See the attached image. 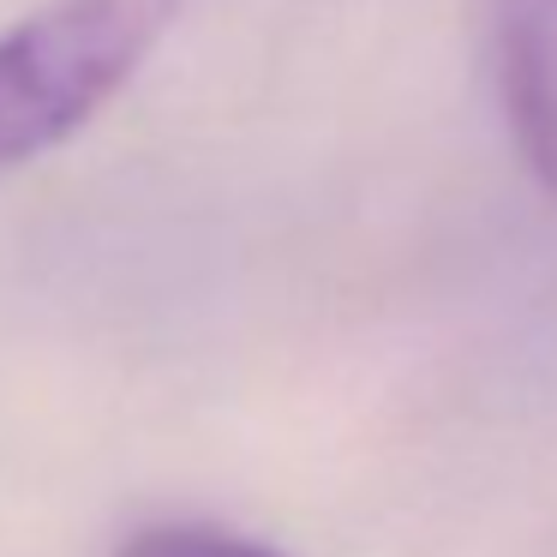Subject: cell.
<instances>
[{
	"label": "cell",
	"mask_w": 557,
	"mask_h": 557,
	"mask_svg": "<svg viewBox=\"0 0 557 557\" xmlns=\"http://www.w3.org/2000/svg\"><path fill=\"white\" fill-rule=\"evenodd\" d=\"M186 0H42L0 30V181L78 138L157 49Z\"/></svg>",
	"instance_id": "obj_1"
},
{
	"label": "cell",
	"mask_w": 557,
	"mask_h": 557,
	"mask_svg": "<svg viewBox=\"0 0 557 557\" xmlns=\"http://www.w3.org/2000/svg\"><path fill=\"white\" fill-rule=\"evenodd\" d=\"M492 61L509 138L557 205V0H492Z\"/></svg>",
	"instance_id": "obj_2"
},
{
	"label": "cell",
	"mask_w": 557,
	"mask_h": 557,
	"mask_svg": "<svg viewBox=\"0 0 557 557\" xmlns=\"http://www.w3.org/2000/svg\"><path fill=\"white\" fill-rule=\"evenodd\" d=\"M121 557H282L258 540H240V533L222 528H186V521H169V528H145L121 545Z\"/></svg>",
	"instance_id": "obj_3"
}]
</instances>
